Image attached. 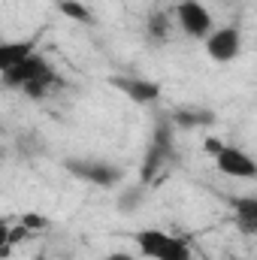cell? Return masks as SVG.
Listing matches in <instances>:
<instances>
[{"label":"cell","mask_w":257,"mask_h":260,"mask_svg":"<svg viewBox=\"0 0 257 260\" xmlns=\"http://www.w3.org/2000/svg\"><path fill=\"white\" fill-rule=\"evenodd\" d=\"M142 188H145V185H139V188L133 185V188H127V191L121 194V206H118V209H121V212H133V209H139V200H142Z\"/></svg>","instance_id":"cell-14"},{"label":"cell","mask_w":257,"mask_h":260,"mask_svg":"<svg viewBox=\"0 0 257 260\" xmlns=\"http://www.w3.org/2000/svg\"><path fill=\"white\" fill-rule=\"evenodd\" d=\"M233 221H236V227L242 230V233H254L257 230V200L254 197H242V200H236L233 203Z\"/></svg>","instance_id":"cell-11"},{"label":"cell","mask_w":257,"mask_h":260,"mask_svg":"<svg viewBox=\"0 0 257 260\" xmlns=\"http://www.w3.org/2000/svg\"><path fill=\"white\" fill-rule=\"evenodd\" d=\"M112 85L118 91H124L130 100L139 103V106H148V103L160 100V85L151 82V79H124V76H118V79H112Z\"/></svg>","instance_id":"cell-8"},{"label":"cell","mask_w":257,"mask_h":260,"mask_svg":"<svg viewBox=\"0 0 257 260\" xmlns=\"http://www.w3.org/2000/svg\"><path fill=\"white\" fill-rule=\"evenodd\" d=\"M64 170L73 179L97 185V188H115L124 176L121 167H115L109 160H100V157H70V160H64Z\"/></svg>","instance_id":"cell-3"},{"label":"cell","mask_w":257,"mask_h":260,"mask_svg":"<svg viewBox=\"0 0 257 260\" xmlns=\"http://www.w3.org/2000/svg\"><path fill=\"white\" fill-rule=\"evenodd\" d=\"M34 52H40V40L37 37H30V40H0V73L21 64Z\"/></svg>","instance_id":"cell-9"},{"label":"cell","mask_w":257,"mask_h":260,"mask_svg":"<svg viewBox=\"0 0 257 260\" xmlns=\"http://www.w3.org/2000/svg\"><path fill=\"white\" fill-rule=\"evenodd\" d=\"M203 49H206L209 61H215V64H233L242 55L245 40H242V30L239 27L224 24V27H212L203 37Z\"/></svg>","instance_id":"cell-4"},{"label":"cell","mask_w":257,"mask_h":260,"mask_svg":"<svg viewBox=\"0 0 257 260\" xmlns=\"http://www.w3.org/2000/svg\"><path fill=\"white\" fill-rule=\"evenodd\" d=\"M170 121H173L176 130H203L215 121V115L209 109H203V106H182V109L173 112Z\"/></svg>","instance_id":"cell-10"},{"label":"cell","mask_w":257,"mask_h":260,"mask_svg":"<svg viewBox=\"0 0 257 260\" xmlns=\"http://www.w3.org/2000/svg\"><path fill=\"white\" fill-rule=\"evenodd\" d=\"M52 3H64V0H52Z\"/></svg>","instance_id":"cell-16"},{"label":"cell","mask_w":257,"mask_h":260,"mask_svg":"<svg viewBox=\"0 0 257 260\" xmlns=\"http://www.w3.org/2000/svg\"><path fill=\"white\" fill-rule=\"evenodd\" d=\"M212 157H215L218 173L227 176V179H245V182H251V179L257 176L254 157H251L248 151L236 148V145H224V142H221V148H218Z\"/></svg>","instance_id":"cell-6"},{"label":"cell","mask_w":257,"mask_h":260,"mask_svg":"<svg viewBox=\"0 0 257 260\" xmlns=\"http://www.w3.org/2000/svg\"><path fill=\"white\" fill-rule=\"evenodd\" d=\"M145 34L154 40V43H167L170 34H173V12H164V9H154L145 21Z\"/></svg>","instance_id":"cell-12"},{"label":"cell","mask_w":257,"mask_h":260,"mask_svg":"<svg viewBox=\"0 0 257 260\" xmlns=\"http://www.w3.org/2000/svg\"><path fill=\"white\" fill-rule=\"evenodd\" d=\"M173 24H179V30L185 37L203 40L215 27V18H212V12H209L206 3H200V0H182L173 9Z\"/></svg>","instance_id":"cell-5"},{"label":"cell","mask_w":257,"mask_h":260,"mask_svg":"<svg viewBox=\"0 0 257 260\" xmlns=\"http://www.w3.org/2000/svg\"><path fill=\"white\" fill-rule=\"evenodd\" d=\"M55 82H58L55 70H52V64L40 52H34L30 58H24L21 64H15L12 70L0 73V88L3 91H21V94H27L34 100L46 97L55 88Z\"/></svg>","instance_id":"cell-1"},{"label":"cell","mask_w":257,"mask_h":260,"mask_svg":"<svg viewBox=\"0 0 257 260\" xmlns=\"http://www.w3.org/2000/svg\"><path fill=\"white\" fill-rule=\"evenodd\" d=\"M170 157H173V127H157L151 145H148V154L142 160V173H139L142 179H139V185L154 182V176H160V170H164V164Z\"/></svg>","instance_id":"cell-7"},{"label":"cell","mask_w":257,"mask_h":260,"mask_svg":"<svg viewBox=\"0 0 257 260\" xmlns=\"http://www.w3.org/2000/svg\"><path fill=\"white\" fill-rule=\"evenodd\" d=\"M58 9L64 12L67 18H73V21L91 24V12H88V6H82L79 0H64V3H58Z\"/></svg>","instance_id":"cell-13"},{"label":"cell","mask_w":257,"mask_h":260,"mask_svg":"<svg viewBox=\"0 0 257 260\" xmlns=\"http://www.w3.org/2000/svg\"><path fill=\"white\" fill-rule=\"evenodd\" d=\"M0 160H3V148H0Z\"/></svg>","instance_id":"cell-15"},{"label":"cell","mask_w":257,"mask_h":260,"mask_svg":"<svg viewBox=\"0 0 257 260\" xmlns=\"http://www.w3.org/2000/svg\"><path fill=\"white\" fill-rule=\"evenodd\" d=\"M133 248L145 260H191V245L179 239L170 230L160 227H142L133 233Z\"/></svg>","instance_id":"cell-2"},{"label":"cell","mask_w":257,"mask_h":260,"mask_svg":"<svg viewBox=\"0 0 257 260\" xmlns=\"http://www.w3.org/2000/svg\"><path fill=\"white\" fill-rule=\"evenodd\" d=\"M0 133H3V124H0Z\"/></svg>","instance_id":"cell-17"}]
</instances>
